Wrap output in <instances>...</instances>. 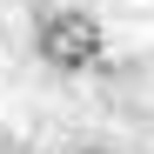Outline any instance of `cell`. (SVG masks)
<instances>
[{"instance_id": "obj_1", "label": "cell", "mask_w": 154, "mask_h": 154, "mask_svg": "<svg viewBox=\"0 0 154 154\" xmlns=\"http://www.w3.org/2000/svg\"><path fill=\"white\" fill-rule=\"evenodd\" d=\"M100 47H107V34H100L94 14H81V7H40V20H34V54L54 67V74L100 67Z\"/></svg>"}, {"instance_id": "obj_2", "label": "cell", "mask_w": 154, "mask_h": 154, "mask_svg": "<svg viewBox=\"0 0 154 154\" xmlns=\"http://www.w3.org/2000/svg\"><path fill=\"white\" fill-rule=\"evenodd\" d=\"M81 154H107V147H81Z\"/></svg>"}]
</instances>
